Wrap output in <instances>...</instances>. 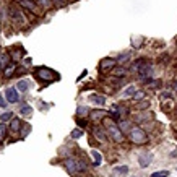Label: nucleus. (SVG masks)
Segmentation results:
<instances>
[{
	"label": "nucleus",
	"instance_id": "nucleus-22",
	"mask_svg": "<svg viewBox=\"0 0 177 177\" xmlns=\"http://www.w3.org/2000/svg\"><path fill=\"white\" fill-rule=\"evenodd\" d=\"M13 119V112H10V110H8V112H3L2 115H0V120H2V122H8V120H12Z\"/></svg>",
	"mask_w": 177,
	"mask_h": 177
},
{
	"label": "nucleus",
	"instance_id": "nucleus-9",
	"mask_svg": "<svg viewBox=\"0 0 177 177\" xmlns=\"http://www.w3.org/2000/svg\"><path fill=\"white\" fill-rule=\"evenodd\" d=\"M5 98H7V101L8 102H18V93H16V88H8L7 91H5Z\"/></svg>",
	"mask_w": 177,
	"mask_h": 177
},
{
	"label": "nucleus",
	"instance_id": "nucleus-6",
	"mask_svg": "<svg viewBox=\"0 0 177 177\" xmlns=\"http://www.w3.org/2000/svg\"><path fill=\"white\" fill-rule=\"evenodd\" d=\"M151 161H153V154L151 153H142L138 156V164H140V167H148L151 164Z\"/></svg>",
	"mask_w": 177,
	"mask_h": 177
},
{
	"label": "nucleus",
	"instance_id": "nucleus-27",
	"mask_svg": "<svg viewBox=\"0 0 177 177\" xmlns=\"http://www.w3.org/2000/svg\"><path fill=\"white\" fill-rule=\"evenodd\" d=\"M52 2H54L55 7H65L67 5V0H52Z\"/></svg>",
	"mask_w": 177,
	"mask_h": 177
},
{
	"label": "nucleus",
	"instance_id": "nucleus-35",
	"mask_svg": "<svg viewBox=\"0 0 177 177\" xmlns=\"http://www.w3.org/2000/svg\"><path fill=\"white\" fill-rule=\"evenodd\" d=\"M150 117H146V115H140V117H137V122H143V120H148Z\"/></svg>",
	"mask_w": 177,
	"mask_h": 177
},
{
	"label": "nucleus",
	"instance_id": "nucleus-29",
	"mask_svg": "<svg viewBox=\"0 0 177 177\" xmlns=\"http://www.w3.org/2000/svg\"><path fill=\"white\" fill-rule=\"evenodd\" d=\"M81 135H83L81 130H73V132H72V138H80Z\"/></svg>",
	"mask_w": 177,
	"mask_h": 177
},
{
	"label": "nucleus",
	"instance_id": "nucleus-10",
	"mask_svg": "<svg viewBox=\"0 0 177 177\" xmlns=\"http://www.w3.org/2000/svg\"><path fill=\"white\" fill-rule=\"evenodd\" d=\"M10 65V54L8 52H2L0 54V68H5Z\"/></svg>",
	"mask_w": 177,
	"mask_h": 177
},
{
	"label": "nucleus",
	"instance_id": "nucleus-21",
	"mask_svg": "<svg viewBox=\"0 0 177 177\" xmlns=\"http://www.w3.org/2000/svg\"><path fill=\"white\" fill-rule=\"evenodd\" d=\"M77 167H78V172H85L88 169V164L83 159H77Z\"/></svg>",
	"mask_w": 177,
	"mask_h": 177
},
{
	"label": "nucleus",
	"instance_id": "nucleus-3",
	"mask_svg": "<svg viewBox=\"0 0 177 177\" xmlns=\"http://www.w3.org/2000/svg\"><path fill=\"white\" fill-rule=\"evenodd\" d=\"M36 77L41 78V80H46V81H52L55 78V73L49 68H46V67H41L36 70Z\"/></svg>",
	"mask_w": 177,
	"mask_h": 177
},
{
	"label": "nucleus",
	"instance_id": "nucleus-20",
	"mask_svg": "<svg viewBox=\"0 0 177 177\" xmlns=\"http://www.w3.org/2000/svg\"><path fill=\"white\" fill-rule=\"evenodd\" d=\"M114 172L120 174V175H125V174H128V167L127 166H117V167H114Z\"/></svg>",
	"mask_w": 177,
	"mask_h": 177
},
{
	"label": "nucleus",
	"instance_id": "nucleus-30",
	"mask_svg": "<svg viewBox=\"0 0 177 177\" xmlns=\"http://www.w3.org/2000/svg\"><path fill=\"white\" fill-rule=\"evenodd\" d=\"M128 57H130V54H128V52H127V54H120L117 60H119V62H124V60H127Z\"/></svg>",
	"mask_w": 177,
	"mask_h": 177
},
{
	"label": "nucleus",
	"instance_id": "nucleus-17",
	"mask_svg": "<svg viewBox=\"0 0 177 177\" xmlns=\"http://www.w3.org/2000/svg\"><path fill=\"white\" fill-rule=\"evenodd\" d=\"M28 88H30V83H28L26 80H20V81H18L16 89H20L21 93H24V91H28Z\"/></svg>",
	"mask_w": 177,
	"mask_h": 177
},
{
	"label": "nucleus",
	"instance_id": "nucleus-19",
	"mask_svg": "<svg viewBox=\"0 0 177 177\" xmlns=\"http://www.w3.org/2000/svg\"><path fill=\"white\" fill-rule=\"evenodd\" d=\"M31 112H33V107L28 106V104H23V106L20 107V114H21V115H30Z\"/></svg>",
	"mask_w": 177,
	"mask_h": 177
},
{
	"label": "nucleus",
	"instance_id": "nucleus-16",
	"mask_svg": "<svg viewBox=\"0 0 177 177\" xmlns=\"http://www.w3.org/2000/svg\"><path fill=\"white\" fill-rule=\"evenodd\" d=\"M112 75L114 77H125L127 75V70L124 67H114L112 68Z\"/></svg>",
	"mask_w": 177,
	"mask_h": 177
},
{
	"label": "nucleus",
	"instance_id": "nucleus-1",
	"mask_svg": "<svg viewBox=\"0 0 177 177\" xmlns=\"http://www.w3.org/2000/svg\"><path fill=\"white\" fill-rule=\"evenodd\" d=\"M128 138L132 140L133 143H137V145H145L148 142V135L145 133V130L140 128V127H132L130 128Z\"/></svg>",
	"mask_w": 177,
	"mask_h": 177
},
{
	"label": "nucleus",
	"instance_id": "nucleus-34",
	"mask_svg": "<svg viewBox=\"0 0 177 177\" xmlns=\"http://www.w3.org/2000/svg\"><path fill=\"white\" fill-rule=\"evenodd\" d=\"M132 44H133V47H137V46H140V44H142V39H138V41H137V39L133 38V39H132Z\"/></svg>",
	"mask_w": 177,
	"mask_h": 177
},
{
	"label": "nucleus",
	"instance_id": "nucleus-37",
	"mask_svg": "<svg viewBox=\"0 0 177 177\" xmlns=\"http://www.w3.org/2000/svg\"><path fill=\"white\" fill-rule=\"evenodd\" d=\"M0 107H7V102H5V99L0 96Z\"/></svg>",
	"mask_w": 177,
	"mask_h": 177
},
{
	"label": "nucleus",
	"instance_id": "nucleus-26",
	"mask_svg": "<svg viewBox=\"0 0 177 177\" xmlns=\"http://www.w3.org/2000/svg\"><path fill=\"white\" fill-rule=\"evenodd\" d=\"M169 175V172L167 171H158V172H153L151 174V177H167Z\"/></svg>",
	"mask_w": 177,
	"mask_h": 177
},
{
	"label": "nucleus",
	"instance_id": "nucleus-4",
	"mask_svg": "<svg viewBox=\"0 0 177 177\" xmlns=\"http://www.w3.org/2000/svg\"><path fill=\"white\" fill-rule=\"evenodd\" d=\"M115 67V60L110 59V57H106L99 62V70L101 72H107V70H112Z\"/></svg>",
	"mask_w": 177,
	"mask_h": 177
},
{
	"label": "nucleus",
	"instance_id": "nucleus-33",
	"mask_svg": "<svg viewBox=\"0 0 177 177\" xmlns=\"http://www.w3.org/2000/svg\"><path fill=\"white\" fill-rule=\"evenodd\" d=\"M5 137V125H0V140Z\"/></svg>",
	"mask_w": 177,
	"mask_h": 177
},
{
	"label": "nucleus",
	"instance_id": "nucleus-12",
	"mask_svg": "<svg viewBox=\"0 0 177 177\" xmlns=\"http://www.w3.org/2000/svg\"><path fill=\"white\" fill-rule=\"evenodd\" d=\"M89 101L94 102V104H99V106L106 104V98L101 96V94H91V96H89Z\"/></svg>",
	"mask_w": 177,
	"mask_h": 177
},
{
	"label": "nucleus",
	"instance_id": "nucleus-31",
	"mask_svg": "<svg viewBox=\"0 0 177 177\" xmlns=\"http://www.w3.org/2000/svg\"><path fill=\"white\" fill-rule=\"evenodd\" d=\"M143 98H145V94H143L142 91H137L135 94H133V99H143Z\"/></svg>",
	"mask_w": 177,
	"mask_h": 177
},
{
	"label": "nucleus",
	"instance_id": "nucleus-28",
	"mask_svg": "<svg viewBox=\"0 0 177 177\" xmlns=\"http://www.w3.org/2000/svg\"><path fill=\"white\" fill-rule=\"evenodd\" d=\"M148 106H150V102H148V101H140V104L137 106L138 109H146Z\"/></svg>",
	"mask_w": 177,
	"mask_h": 177
},
{
	"label": "nucleus",
	"instance_id": "nucleus-36",
	"mask_svg": "<svg viewBox=\"0 0 177 177\" xmlns=\"http://www.w3.org/2000/svg\"><path fill=\"white\" fill-rule=\"evenodd\" d=\"M85 112H88V109H85V107H78V115L85 114Z\"/></svg>",
	"mask_w": 177,
	"mask_h": 177
},
{
	"label": "nucleus",
	"instance_id": "nucleus-2",
	"mask_svg": "<svg viewBox=\"0 0 177 177\" xmlns=\"http://www.w3.org/2000/svg\"><path fill=\"white\" fill-rule=\"evenodd\" d=\"M104 122L109 124V120L106 119ZM107 135L112 138V142H115V143H122V142H124V133H122V130H120L119 125H115L114 122H110V124L107 125Z\"/></svg>",
	"mask_w": 177,
	"mask_h": 177
},
{
	"label": "nucleus",
	"instance_id": "nucleus-5",
	"mask_svg": "<svg viewBox=\"0 0 177 177\" xmlns=\"http://www.w3.org/2000/svg\"><path fill=\"white\" fill-rule=\"evenodd\" d=\"M8 15H10L12 20H15L16 23H24V16H23V13L18 10L16 7H10V8H8Z\"/></svg>",
	"mask_w": 177,
	"mask_h": 177
},
{
	"label": "nucleus",
	"instance_id": "nucleus-25",
	"mask_svg": "<svg viewBox=\"0 0 177 177\" xmlns=\"http://www.w3.org/2000/svg\"><path fill=\"white\" fill-rule=\"evenodd\" d=\"M115 110H117L120 115H127V114H128V109L124 107V106H115Z\"/></svg>",
	"mask_w": 177,
	"mask_h": 177
},
{
	"label": "nucleus",
	"instance_id": "nucleus-23",
	"mask_svg": "<svg viewBox=\"0 0 177 177\" xmlns=\"http://www.w3.org/2000/svg\"><path fill=\"white\" fill-rule=\"evenodd\" d=\"M137 93V89H135V86H128L125 91H124V98H128V96H133Z\"/></svg>",
	"mask_w": 177,
	"mask_h": 177
},
{
	"label": "nucleus",
	"instance_id": "nucleus-24",
	"mask_svg": "<svg viewBox=\"0 0 177 177\" xmlns=\"http://www.w3.org/2000/svg\"><path fill=\"white\" fill-rule=\"evenodd\" d=\"M15 67H16L15 63H10V67H7V68H5V75H7V77H12V75H13V72H15Z\"/></svg>",
	"mask_w": 177,
	"mask_h": 177
},
{
	"label": "nucleus",
	"instance_id": "nucleus-18",
	"mask_svg": "<svg viewBox=\"0 0 177 177\" xmlns=\"http://www.w3.org/2000/svg\"><path fill=\"white\" fill-rule=\"evenodd\" d=\"M91 156H93V159H94V166H99L101 163H102V156H101V153H98V151H91Z\"/></svg>",
	"mask_w": 177,
	"mask_h": 177
},
{
	"label": "nucleus",
	"instance_id": "nucleus-14",
	"mask_svg": "<svg viewBox=\"0 0 177 177\" xmlns=\"http://www.w3.org/2000/svg\"><path fill=\"white\" fill-rule=\"evenodd\" d=\"M107 115L106 110H93L91 112V119H94V120H101V119H104Z\"/></svg>",
	"mask_w": 177,
	"mask_h": 177
},
{
	"label": "nucleus",
	"instance_id": "nucleus-7",
	"mask_svg": "<svg viewBox=\"0 0 177 177\" xmlns=\"http://www.w3.org/2000/svg\"><path fill=\"white\" fill-rule=\"evenodd\" d=\"M65 167H67V171L70 174H77L78 172V167H77V159H73V158H68V159H65Z\"/></svg>",
	"mask_w": 177,
	"mask_h": 177
},
{
	"label": "nucleus",
	"instance_id": "nucleus-15",
	"mask_svg": "<svg viewBox=\"0 0 177 177\" xmlns=\"http://www.w3.org/2000/svg\"><path fill=\"white\" fill-rule=\"evenodd\" d=\"M21 127V120L20 119H12V122H10V130L12 132H18Z\"/></svg>",
	"mask_w": 177,
	"mask_h": 177
},
{
	"label": "nucleus",
	"instance_id": "nucleus-13",
	"mask_svg": "<svg viewBox=\"0 0 177 177\" xmlns=\"http://www.w3.org/2000/svg\"><path fill=\"white\" fill-rule=\"evenodd\" d=\"M133 125L128 122V120H119V128L122 130V133L124 132H130V128H132Z\"/></svg>",
	"mask_w": 177,
	"mask_h": 177
},
{
	"label": "nucleus",
	"instance_id": "nucleus-32",
	"mask_svg": "<svg viewBox=\"0 0 177 177\" xmlns=\"http://www.w3.org/2000/svg\"><path fill=\"white\" fill-rule=\"evenodd\" d=\"M39 3H41L42 7H49V5L52 3V0H39Z\"/></svg>",
	"mask_w": 177,
	"mask_h": 177
},
{
	"label": "nucleus",
	"instance_id": "nucleus-8",
	"mask_svg": "<svg viewBox=\"0 0 177 177\" xmlns=\"http://www.w3.org/2000/svg\"><path fill=\"white\" fill-rule=\"evenodd\" d=\"M91 130H93V135H94V138L98 140V142H102V143H104L106 140H107V135L104 133V130H102V128H99V127H93Z\"/></svg>",
	"mask_w": 177,
	"mask_h": 177
},
{
	"label": "nucleus",
	"instance_id": "nucleus-11",
	"mask_svg": "<svg viewBox=\"0 0 177 177\" xmlns=\"http://www.w3.org/2000/svg\"><path fill=\"white\" fill-rule=\"evenodd\" d=\"M20 7H23V8H28V10H31V12H36V3L34 2H31V0H20Z\"/></svg>",
	"mask_w": 177,
	"mask_h": 177
}]
</instances>
